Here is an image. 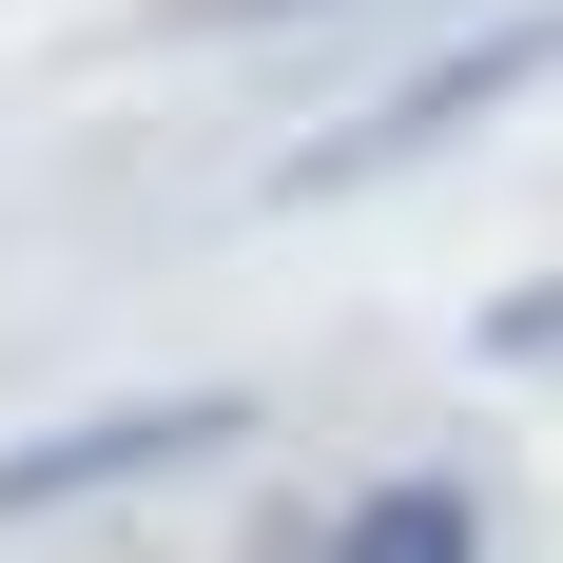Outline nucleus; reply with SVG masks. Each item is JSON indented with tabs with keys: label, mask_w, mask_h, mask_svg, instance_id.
I'll return each instance as SVG.
<instances>
[{
	"label": "nucleus",
	"mask_w": 563,
	"mask_h": 563,
	"mask_svg": "<svg viewBox=\"0 0 563 563\" xmlns=\"http://www.w3.org/2000/svg\"><path fill=\"white\" fill-rule=\"evenodd\" d=\"M214 20H311V0H214Z\"/></svg>",
	"instance_id": "20e7f679"
},
{
	"label": "nucleus",
	"mask_w": 563,
	"mask_h": 563,
	"mask_svg": "<svg viewBox=\"0 0 563 563\" xmlns=\"http://www.w3.org/2000/svg\"><path fill=\"white\" fill-rule=\"evenodd\" d=\"M506 98H544V20H506V40H448L408 98H369V117H331L311 156L273 175V195H369V175H408L428 136H466V117H506Z\"/></svg>",
	"instance_id": "f03ea898"
},
{
	"label": "nucleus",
	"mask_w": 563,
	"mask_h": 563,
	"mask_svg": "<svg viewBox=\"0 0 563 563\" xmlns=\"http://www.w3.org/2000/svg\"><path fill=\"white\" fill-rule=\"evenodd\" d=\"M253 448V389H175V408H98V428H40V448H0V544L40 506H98V486H175V466Z\"/></svg>",
	"instance_id": "f257e3e1"
},
{
	"label": "nucleus",
	"mask_w": 563,
	"mask_h": 563,
	"mask_svg": "<svg viewBox=\"0 0 563 563\" xmlns=\"http://www.w3.org/2000/svg\"><path fill=\"white\" fill-rule=\"evenodd\" d=\"M291 544H350V563H466L486 506L466 486H369V506H291Z\"/></svg>",
	"instance_id": "7ed1b4c3"
}]
</instances>
